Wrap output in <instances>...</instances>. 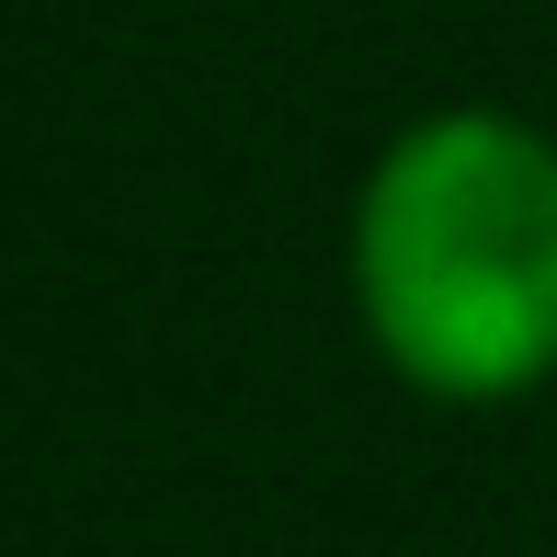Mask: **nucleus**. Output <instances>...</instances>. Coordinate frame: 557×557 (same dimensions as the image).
Here are the masks:
<instances>
[{"label":"nucleus","mask_w":557,"mask_h":557,"mask_svg":"<svg viewBox=\"0 0 557 557\" xmlns=\"http://www.w3.org/2000/svg\"><path fill=\"white\" fill-rule=\"evenodd\" d=\"M364 352L433 410H523L557 387V137L512 103L387 125L342 216Z\"/></svg>","instance_id":"f257e3e1"}]
</instances>
